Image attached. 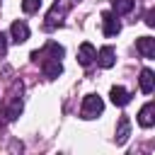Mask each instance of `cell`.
Returning <instances> with one entry per match:
<instances>
[{
	"instance_id": "obj_1",
	"label": "cell",
	"mask_w": 155,
	"mask_h": 155,
	"mask_svg": "<svg viewBox=\"0 0 155 155\" xmlns=\"http://www.w3.org/2000/svg\"><path fill=\"white\" fill-rule=\"evenodd\" d=\"M68 10H70V5H68V2H61V0H56V2H53V7L46 12L44 29H46V31H51V29L61 27V24H63V17L68 15Z\"/></svg>"
},
{
	"instance_id": "obj_2",
	"label": "cell",
	"mask_w": 155,
	"mask_h": 155,
	"mask_svg": "<svg viewBox=\"0 0 155 155\" xmlns=\"http://www.w3.org/2000/svg\"><path fill=\"white\" fill-rule=\"evenodd\" d=\"M102 109H104V102H102L99 94H85L82 107H80V116L82 119H94V116L102 114Z\"/></svg>"
},
{
	"instance_id": "obj_3",
	"label": "cell",
	"mask_w": 155,
	"mask_h": 155,
	"mask_svg": "<svg viewBox=\"0 0 155 155\" xmlns=\"http://www.w3.org/2000/svg\"><path fill=\"white\" fill-rule=\"evenodd\" d=\"M63 46L61 44H56V41H48L44 48H39V51H34L31 53V58L36 61V63H41V61H48V58H56V61H61L63 58Z\"/></svg>"
},
{
	"instance_id": "obj_4",
	"label": "cell",
	"mask_w": 155,
	"mask_h": 155,
	"mask_svg": "<svg viewBox=\"0 0 155 155\" xmlns=\"http://www.w3.org/2000/svg\"><path fill=\"white\" fill-rule=\"evenodd\" d=\"M102 31H104V36H116V34L121 31L119 15H114V12H104V15H102Z\"/></svg>"
},
{
	"instance_id": "obj_5",
	"label": "cell",
	"mask_w": 155,
	"mask_h": 155,
	"mask_svg": "<svg viewBox=\"0 0 155 155\" xmlns=\"http://www.w3.org/2000/svg\"><path fill=\"white\" fill-rule=\"evenodd\" d=\"M138 124H140L143 128H150V126L155 124V102H145V104L140 107V111H138Z\"/></svg>"
},
{
	"instance_id": "obj_6",
	"label": "cell",
	"mask_w": 155,
	"mask_h": 155,
	"mask_svg": "<svg viewBox=\"0 0 155 155\" xmlns=\"http://www.w3.org/2000/svg\"><path fill=\"white\" fill-rule=\"evenodd\" d=\"M10 34H12V41H15V44H24V41L29 39V27H27V22H24V19L12 22Z\"/></svg>"
},
{
	"instance_id": "obj_7",
	"label": "cell",
	"mask_w": 155,
	"mask_h": 155,
	"mask_svg": "<svg viewBox=\"0 0 155 155\" xmlns=\"http://www.w3.org/2000/svg\"><path fill=\"white\" fill-rule=\"evenodd\" d=\"M136 51L143 58H155V39L153 36H140L136 39Z\"/></svg>"
},
{
	"instance_id": "obj_8",
	"label": "cell",
	"mask_w": 155,
	"mask_h": 155,
	"mask_svg": "<svg viewBox=\"0 0 155 155\" xmlns=\"http://www.w3.org/2000/svg\"><path fill=\"white\" fill-rule=\"evenodd\" d=\"M94 56H97V51H94V46L90 44V41H85V44H80V48H78V63L80 65H92V61H94Z\"/></svg>"
},
{
	"instance_id": "obj_9",
	"label": "cell",
	"mask_w": 155,
	"mask_h": 155,
	"mask_svg": "<svg viewBox=\"0 0 155 155\" xmlns=\"http://www.w3.org/2000/svg\"><path fill=\"white\" fill-rule=\"evenodd\" d=\"M41 73H44L46 80H53V78H58L63 73V65H61V61L48 58V61H41Z\"/></svg>"
},
{
	"instance_id": "obj_10",
	"label": "cell",
	"mask_w": 155,
	"mask_h": 155,
	"mask_svg": "<svg viewBox=\"0 0 155 155\" xmlns=\"http://www.w3.org/2000/svg\"><path fill=\"white\" fill-rule=\"evenodd\" d=\"M109 97H111V104H116V107H126V104L131 102V92L124 90L121 85H114V87L109 90Z\"/></svg>"
},
{
	"instance_id": "obj_11",
	"label": "cell",
	"mask_w": 155,
	"mask_h": 155,
	"mask_svg": "<svg viewBox=\"0 0 155 155\" xmlns=\"http://www.w3.org/2000/svg\"><path fill=\"white\" fill-rule=\"evenodd\" d=\"M116 53H114V48L111 46H102L99 51H97V56H94V61L102 65V68H111L114 63H116V58H114Z\"/></svg>"
},
{
	"instance_id": "obj_12",
	"label": "cell",
	"mask_w": 155,
	"mask_h": 155,
	"mask_svg": "<svg viewBox=\"0 0 155 155\" xmlns=\"http://www.w3.org/2000/svg\"><path fill=\"white\" fill-rule=\"evenodd\" d=\"M138 85H140V92H143V94H150V92L155 90V75H153L150 68H143V70H140Z\"/></svg>"
},
{
	"instance_id": "obj_13",
	"label": "cell",
	"mask_w": 155,
	"mask_h": 155,
	"mask_svg": "<svg viewBox=\"0 0 155 155\" xmlns=\"http://www.w3.org/2000/svg\"><path fill=\"white\" fill-rule=\"evenodd\" d=\"M131 136V121L128 116H121L119 119V126H116V145H124Z\"/></svg>"
},
{
	"instance_id": "obj_14",
	"label": "cell",
	"mask_w": 155,
	"mask_h": 155,
	"mask_svg": "<svg viewBox=\"0 0 155 155\" xmlns=\"http://www.w3.org/2000/svg\"><path fill=\"white\" fill-rule=\"evenodd\" d=\"M133 0H111V10H114V15H128L131 10H133Z\"/></svg>"
},
{
	"instance_id": "obj_15",
	"label": "cell",
	"mask_w": 155,
	"mask_h": 155,
	"mask_svg": "<svg viewBox=\"0 0 155 155\" xmlns=\"http://www.w3.org/2000/svg\"><path fill=\"white\" fill-rule=\"evenodd\" d=\"M39 7H41V0H22V12H27V15L36 12Z\"/></svg>"
},
{
	"instance_id": "obj_16",
	"label": "cell",
	"mask_w": 155,
	"mask_h": 155,
	"mask_svg": "<svg viewBox=\"0 0 155 155\" xmlns=\"http://www.w3.org/2000/svg\"><path fill=\"white\" fill-rule=\"evenodd\" d=\"M5 53H7V36L0 31V58H2Z\"/></svg>"
},
{
	"instance_id": "obj_17",
	"label": "cell",
	"mask_w": 155,
	"mask_h": 155,
	"mask_svg": "<svg viewBox=\"0 0 155 155\" xmlns=\"http://www.w3.org/2000/svg\"><path fill=\"white\" fill-rule=\"evenodd\" d=\"M145 24H148V27H155V10H148V15H145Z\"/></svg>"
}]
</instances>
